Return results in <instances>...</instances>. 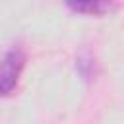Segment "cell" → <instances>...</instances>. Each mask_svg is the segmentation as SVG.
I'll return each mask as SVG.
<instances>
[{"label":"cell","instance_id":"7a4b0ae2","mask_svg":"<svg viewBox=\"0 0 124 124\" xmlns=\"http://www.w3.org/2000/svg\"><path fill=\"white\" fill-rule=\"evenodd\" d=\"M66 8L74 14L103 17V16L110 14L112 10H116L118 4L110 2V0H83V2H66Z\"/></svg>","mask_w":124,"mask_h":124},{"label":"cell","instance_id":"3957f363","mask_svg":"<svg viewBox=\"0 0 124 124\" xmlns=\"http://www.w3.org/2000/svg\"><path fill=\"white\" fill-rule=\"evenodd\" d=\"M76 70L85 81H91L95 78V54L89 48L83 46L76 54Z\"/></svg>","mask_w":124,"mask_h":124},{"label":"cell","instance_id":"6da1fadb","mask_svg":"<svg viewBox=\"0 0 124 124\" xmlns=\"http://www.w3.org/2000/svg\"><path fill=\"white\" fill-rule=\"evenodd\" d=\"M25 62H27V54L21 43L12 45L2 54L0 58V99L12 95V91L17 87Z\"/></svg>","mask_w":124,"mask_h":124}]
</instances>
